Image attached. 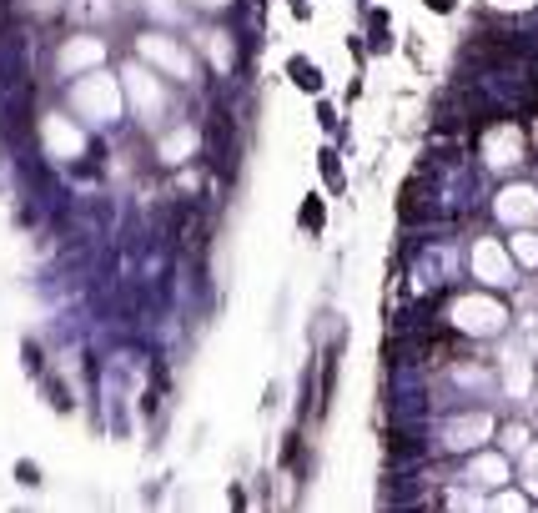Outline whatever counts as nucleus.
I'll return each instance as SVG.
<instances>
[{
    "mask_svg": "<svg viewBox=\"0 0 538 513\" xmlns=\"http://www.w3.org/2000/svg\"><path fill=\"white\" fill-rule=\"evenodd\" d=\"M287 71H292V76H297V86H302V91H307V96H317V91H322V71H317V66H312V61H302V55H297V61H292V66H287Z\"/></svg>",
    "mask_w": 538,
    "mask_h": 513,
    "instance_id": "1",
    "label": "nucleus"
},
{
    "mask_svg": "<svg viewBox=\"0 0 538 513\" xmlns=\"http://www.w3.org/2000/svg\"><path fill=\"white\" fill-rule=\"evenodd\" d=\"M302 232H322V197L312 192L307 206H302Z\"/></svg>",
    "mask_w": 538,
    "mask_h": 513,
    "instance_id": "2",
    "label": "nucleus"
},
{
    "mask_svg": "<svg viewBox=\"0 0 538 513\" xmlns=\"http://www.w3.org/2000/svg\"><path fill=\"white\" fill-rule=\"evenodd\" d=\"M16 478H21L26 488H35V483H40V468H35V463H16Z\"/></svg>",
    "mask_w": 538,
    "mask_h": 513,
    "instance_id": "3",
    "label": "nucleus"
},
{
    "mask_svg": "<svg viewBox=\"0 0 538 513\" xmlns=\"http://www.w3.org/2000/svg\"><path fill=\"white\" fill-rule=\"evenodd\" d=\"M317 161H322V171H327V182H332V187H337V156H332V151H322V156H317Z\"/></svg>",
    "mask_w": 538,
    "mask_h": 513,
    "instance_id": "4",
    "label": "nucleus"
},
{
    "mask_svg": "<svg viewBox=\"0 0 538 513\" xmlns=\"http://www.w3.org/2000/svg\"><path fill=\"white\" fill-rule=\"evenodd\" d=\"M422 6H427V11H438V16H448V11H453V0H422Z\"/></svg>",
    "mask_w": 538,
    "mask_h": 513,
    "instance_id": "5",
    "label": "nucleus"
}]
</instances>
